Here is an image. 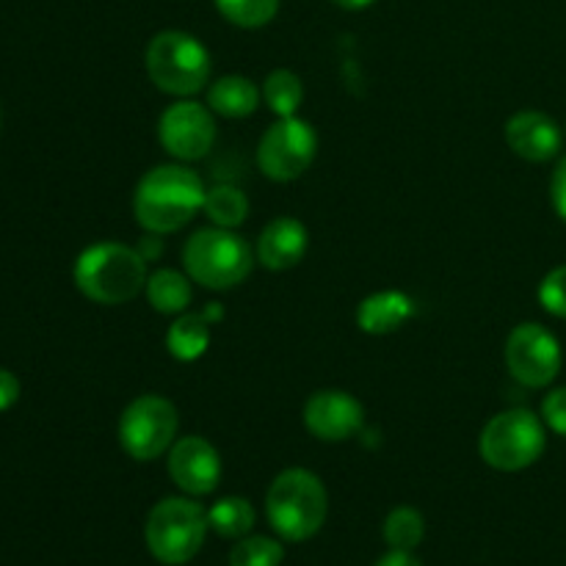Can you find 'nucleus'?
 <instances>
[{
  "instance_id": "obj_1",
  "label": "nucleus",
  "mask_w": 566,
  "mask_h": 566,
  "mask_svg": "<svg viewBox=\"0 0 566 566\" xmlns=\"http://www.w3.org/2000/svg\"><path fill=\"white\" fill-rule=\"evenodd\" d=\"M202 177L186 164H164L149 169L133 193V216L144 232L171 235L191 224L205 202Z\"/></svg>"
},
{
  "instance_id": "obj_2",
  "label": "nucleus",
  "mask_w": 566,
  "mask_h": 566,
  "mask_svg": "<svg viewBox=\"0 0 566 566\" xmlns=\"http://www.w3.org/2000/svg\"><path fill=\"white\" fill-rule=\"evenodd\" d=\"M147 260L136 247L116 241L92 243L83 249L72 269L77 291L94 304L116 307L136 298L147 287Z\"/></svg>"
},
{
  "instance_id": "obj_3",
  "label": "nucleus",
  "mask_w": 566,
  "mask_h": 566,
  "mask_svg": "<svg viewBox=\"0 0 566 566\" xmlns=\"http://www.w3.org/2000/svg\"><path fill=\"white\" fill-rule=\"evenodd\" d=\"M271 528L285 542H307L324 528L329 514L326 486L313 470L287 468L271 481L265 495Z\"/></svg>"
},
{
  "instance_id": "obj_4",
  "label": "nucleus",
  "mask_w": 566,
  "mask_h": 566,
  "mask_svg": "<svg viewBox=\"0 0 566 566\" xmlns=\"http://www.w3.org/2000/svg\"><path fill=\"white\" fill-rule=\"evenodd\" d=\"M254 249L224 227H202L182 247V265L197 285L208 291H230L249 280L254 269Z\"/></svg>"
},
{
  "instance_id": "obj_5",
  "label": "nucleus",
  "mask_w": 566,
  "mask_h": 566,
  "mask_svg": "<svg viewBox=\"0 0 566 566\" xmlns=\"http://www.w3.org/2000/svg\"><path fill=\"white\" fill-rule=\"evenodd\" d=\"M144 70L155 88L188 99L210 83L213 61L208 48L186 31H160L144 50Z\"/></svg>"
},
{
  "instance_id": "obj_6",
  "label": "nucleus",
  "mask_w": 566,
  "mask_h": 566,
  "mask_svg": "<svg viewBox=\"0 0 566 566\" xmlns=\"http://www.w3.org/2000/svg\"><path fill=\"white\" fill-rule=\"evenodd\" d=\"M208 531V512L193 497H166L147 514L144 542L160 564L182 566L197 558Z\"/></svg>"
},
{
  "instance_id": "obj_7",
  "label": "nucleus",
  "mask_w": 566,
  "mask_h": 566,
  "mask_svg": "<svg viewBox=\"0 0 566 566\" xmlns=\"http://www.w3.org/2000/svg\"><path fill=\"white\" fill-rule=\"evenodd\" d=\"M547 446V426L531 409H506L484 426L479 453L492 470L520 473L542 459Z\"/></svg>"
},
{
  "instance_id": "obj_8",
  "label": "nucleus",
  "mask_w": 566,
  "mask_h": 566,
  "mask_svg": "<svg viewBox=\"0 0 566 566\" xmlns=\"http://www.w3.org/2000/svg\"><path fill=\"white\" fill-rule=\"evenodd\" d=\"M180 418L177 407L164 396L144 392L133 398L119 418V446L136 462H155L175 446Z\"/></svg>"
},
{
  "instance_id": "obj_9",
  "label": "nucleus",
  "mask_w": 566,
  "mask_h": 566,
  "mask_svg": "<svg viewBox=\"0 0 566 566\" xmlns=\"http://www.w3.org/2000/svg\"><path fill=\"white\" fill-rule=\"evenodd\" d=\"M318 155V133L307 119L280 116L258 144V166L269 180L293 182L313 166Z\"/></svg>"
},
{
  "instance_id": "obj_10",
  "label": "nucleus",
  "mask_w": 566,
  "mask_h": 566,
  "mask_svg": "<svg viewBox=\"0 0 566 566\" xmlns=\"http://www.w3.org/2000/svg\"><path fill=\"white\" fill-rule=\"evenodd\" d=\"M503 357H506V368L512 379L520 381L523 387H531V390L551 387L564 363L558 337L542 324H534V321L514 326L509 332Z\"/></svg>"
},
{
  "instance_id": "obj_11",
  "label": "nucleus",
  "mask_w": 566,
  "mask_h": 566,
  "mask_svg": "<svg viewBox=\"0 0 566 566\" xmlns=\"http://www.w3.org/2000/svg\"><path fill=\"white\" fill-rule=\"evenodd\" d=\"M158 142L180 164L205 158L216 144V114L197 99H180L160 114Z\"/></svg>"
},
{
  "instance_id": "obj_12",
  "label": "nucleus",
  "mask_w": 566,
  "mask_h": 566,
  "mask_svg": "<svg viewBox=\"0 0 566 566\" xmlns=\"http://www.w3.org/2000/svg\"><path fill=\"white\" fill-rule=\"evenodd\" d=\"M166 470L186 495L205 497L219 486L221 457L213 442H208L205 437H180L166 453Z\"/></svg>"
},
{
  "instance_id": "obj_13",
  "label": "nucleus",
  "mask_w": 566,
  "mask_h": 566,
  "mask_svg": "<svg viewBox=\"0 0 566 566\" xmlns=\"http://www.w3.org/2000/svg\"><path fill=\"white\" fill-rule=\"evenodd\" d=\"M304 426L321 442H346L365 426V407L346 390H318L304 403Z\"/></svg>"
},
{
  "instance_id": "obj_14",
  "label": "nucleus",
  "mask_w": 566,
  "mask_h": 566,
  "mask_svg": "<svg viewBox=\"0 0 566 566\" xmlns=\"http://www.w3.org/2000/svg\"><path fill=\"white\" fill-rule=\"evenodd\" d=\"M506 144L517 158L547 164L562 153L564 133L558 122L542 111H517L506 122Z\"/></svg>"
},
{
  "instance_id": "obj_15",
  "label": "nucleus",
  "mask_w": 566,
  "mask_h": 566,
  "mask_svg": "<svg viewBox=\"0 0 566 566\" xmlns=\"http://www.w3.org/2000/svg\"><path fill=\"white\" fill-rule=\"evenodd\" d=\"M310 249V232L293 216H276L263 227L258 238V263H263L269 271H287L304 260Z\"/></svg>"
},
{
  "instance_id": "obj_16",
  "label": "nucleus",
  "mask_w": 566,
  "mask_h": 566,
  "mask_svg": "<svg viewBox=\"0 0 566 566\" xmlns=\"http://www.w3.org/2000/svg\"><path fill=\"white\" fill-rule=\"evenodd\" d=\"M415 298L403 291H376L357 307V326L365 335H392L415 318Z\"/></svg>"
},
{
  "instance_id": "obj_17",
  "label": "nucleus",
  "mask_w": 566,
  "mask_h": 566,
  "mask_svg": "<svg viewBox=\"0 0 566 566\" xmlns=\"http://www.w3.org/2000/svg\"><path fill=\"white\" fill-rule=\"evenodd\" d=\"M263 88L247 75H224L210 83L208 105L224 119H247L260 108Z\"/></svg>"
},
{
  "instance_id": "obj_18",
  "label": "nucleus",
  "mask_w": 566,
  "mask_h": 566,
  "mask_svg": "<svg viewBox=\"0 0 566 566\" xmlns=\"http://www.w3.org/2000/svg\"><path fill=\"white\" fill-rule=\"evenodd\" d=\"M213 321L199 310V313L175 315L171 326L166 329V352L177 363H197L208 354L210 340H213Z\"/></svg>"
},
{
  "instance_id": "obj_19",
  "label": "nucleus",
  "mask_w": 566,
  "mask_h": 566,
  "mask_svg": "<svg viewBox=\"0 0 566 566\" xmlns=\"http://www.w3.org/2000/svg\"><path fill=\"white\" fill-rule=\"evenodd\" d=\"M147 302L160 315H182L188 313L193 302V280L182 271L158 269L147 276Z\"/></svg>"
},
{
  "instance_id": "obj_20",
  "label": "nucleus",
  "mask_w": 566,
  "mask_h": 566,
  "mask_svg": "<svg viewBox=\"0 0 566 566\" xmlns=\"http://www.w3.org/2000/svg\"><path fill=\"white\" fill-rule=\"evenodd\" d=\"M202 213L208 216L210 224L224 227V230H235L249 219V199L247 193L230 182H219V186L205 191Z\"/></svg>"
},
{
  "instance_id": "obj_21",
  "label": "nucleus",
  "mask_w": 566,
  "mask_h": 566,
  "mask_svg": "<svg viewBox=\"0 0 566 566\" xmlns=\"http://www.w3.org/2000/svg\"><path fill=\"white\" fill-rule=\"evenodd\" d=\"M210 531H216L224 539H243L252 534L254 523H258V512L247 497H221L208 509Z\"/></svg>"
},
{
  "instance_id": "obj_22",
  "label": "nucleus",
  "mask_w": 566,
  "mask_h": 566,
  "mask_svg": "<svg viewBox=\"0 0 566 566\" xmlns=\"http://www.w3.org/2000/svg\"><path fill=\"white\" fill-rule=\"evenodd\" d=\"M263 99L280 116H296L304 103V83L293 70H274L263 81Z\"/></svg>"
},
{
  "instance_id": "obj_23",
  "label": "nucleus",
  "mask_w": 566,
  "mask_h": 566,
  "mask_svg": "<svg viewBox=\"0 0 566 566\" xmlns=\"http://www.w3.org/2000/svg\"><path fill=\"white\" fill-rule=\"evenodd\" d=\"M426 536V523L423 514L412 506H398L387 514L385 520V542L390 545V551H403L412 553L415 547L423 542Z\"/></svg>"
},
{
  "instance_id": "obj_24",
  "label": "nucleus",
  "mask_w": 566,
  "mask_h": 566,
  "mask_svg": "<svg viewBox=\"0 0 566 566\" xmlns=\"http://www.w3.org/2000/svg\"><path fill=\"white\" fill-rule=\"evenodd\" d=\"M219 14L238 28H263L280 11V0H213Z\"/></svg>"
},
{
  "instance_id": "obj_25",
  "label": "nucleus",
  "mask_w": 566,
  "mask_h": 566,
  "mask_svg": "<svg viewBox=\"0 0 566 566\" xmlns=\"http://www.w3.org/2000/svg\"><path fill=\"white\" fill-rule=\"evenodd\" d=\"M285 547L271 536H243L230 553V566H282Z\"/></svg>"
},
{
  "instance_id": "obj_26",
  "label": "nucleus",
  "mask_w": 566,
  "mask_h": 566,
  "mask_svg": "<svg viewBox=\"0 0 566 566\" xmlns=\"http://www.w3.org/2000/svg\"><path fill=\"white\" fill-rule=\"evenodd\" d=\"M539 304L545 313L566 318V265H558L542 280L539 285Z\"/></svg>"
},
{
  "instance_id": "obj_27",
  "label": "nucleus",
  "mask_w": 566,
  "mask_h": 566,
  "mask_svg": "<svg viewBox=\"0 0 566 566\" xmlns=\"http://www.w3.org/2000/svg\"><path fill=\"white\" fill-rule=\"evenodd\" d=\"M542 420L558 437H566V387H556L542 401Z\"/></svg>"
},
{
  "instance_id": "obj_28",
  "label": "nucleus",
  "mask_w": 566,
  "mask_h": 566,
  "mask_svg": "<svg viewBox=\"0 0 566 566\" xmlns=\"http://www.w3.org/2000/svg\"><path fill=\"white\" fill-rule=\"evenodd\" d=\"M551 199H553V208H556L558 219L566 221V155L562 160H558L556 171H553Z\"/></svg>"
},
{
  "instance_id": "obj_29",
  "label": "nucleus",
  "mask_w": 566,
  "mask_h": 566,
  "mask_svg": "<svg viewBox=\"0 0 566 566\" xmlns=\"http://www.w3.org/2000/svg\"><path fill=\"white\" fill-rule=\"evenodd\" d=\"M20 401V379L11 370L0 368V412L11 409Z\"/></svg>"
},
{
  "instance_id": "obj_30",
  "label": "nucleus",
  "mask_w": 566,
  "mask_h": 566,
  "mask_svg": "<svg viewBox=\"0 0 566 566\" xmlns=\"http://www.w3.org/2000/svg\"><path fill=\"white\" fill-rule=\"evenodd\" d=\"M136 249H138V254L147 260V263H155V260H160V254H164V235L147 232V235L136 243Z\"/></svg>"
},
{
  "instance_id": "obj_31",
  "label": "nucleus",
  "mask_w": 566,
  "mask_h": 566,
  "mask_svg": "<svg viewBox=\"0 0 566 566\" xmlns=\"http://www.w3.org/2000/svg\"><path fill=\"white\" fill-rule=\"evenodd\" d=\"M376 566H423L418 562V558L412 556V553H403V551H390L387 556L379 558V564Z\"/></svg>"
},
{
  "instance_id": "obj_32",
  "label": "nucleus",
  "mask_w": 566,
  "mask_h": 566,
  "mask_svg": "<svg viewBox=\"0 0 566 566\" xmlns=\"http://www.w3.org/2000/svg\"><path fill=\"white\" fill-rule=\"evenodd\" d=\"M332 3H337L340 9H346V11H363V9H368V6H374L376 0H332Z\"/></svg>"
},
{
  "instance_id": "obj_33",
  "label": "nucleus",
  "mask_w": 566,
  "mask_h": 566,
  "mask_svg": "<svg viewBox=\"0 0 566 566\" xmlns=\"http://www.w3.org/2000/svg\"><path fill=\"white\" fill-rule=\"evenodd\" d=\"M0 122H3V114H0Z\"/></svg>"
}]
</instances>
